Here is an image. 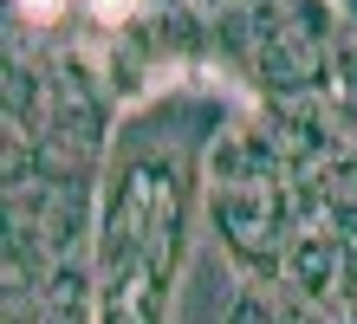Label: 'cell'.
<instances>
[{"label":"cell","instance_id":"1","mask_svg":"<svg viewBox=\"0 0 357 324\" xmlns=\"http://www.w3.org/2000/svg\"><path fill=\"white\" fill-rule=\"evenodd\" d=\"M188 221V156L130 149L98 233V324H162Z\"/></svg>","mask_w":357,"mask_h":324},{"label":"cell","instance_id":"2","mask_svg":"<svg viewBox=\"0 0 357 324\" xmlns=\"http://www.w3.org/2000/svg\"><path fill=\"white\" fill-rule=\"evenodd\" d=\"M215 227L227 233V247L241 259H273V188L260 176H241L215 194Z\"/></svg>","mask_w":357,"mask_h":324},{"label":"cell","instance_id":"3","mask_svg":"<svg viewBox=\"0 0 357 324\" xmlns=\"http://www.w3.org/2000/svg\"><path fill=\"white\" fill-rule=\"evenodd\" d=\"M286 266H292V279H299L305 292H325L331 279H338V240H325V233H299L292 253H286Z\"/></svg>","mask_w":357,"mask_h":324},{"label":"cell","instance_id":"4","mask_svg":"<svg viewBox=\"0 0 357 324\" xmlns=\"http://www.w3.org/2000/svg\"><path fill=\"white\" fill-rule=\"evenodd\" d=\"M344 286H351V298H357V253H351V272H344Z\"/></svg>","mask_w":357,"mask_h":324}]
</instances>
